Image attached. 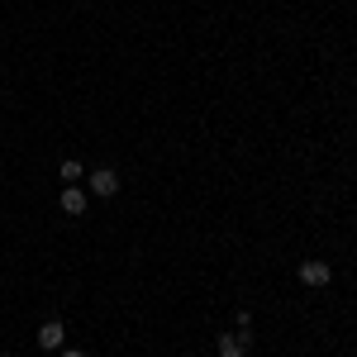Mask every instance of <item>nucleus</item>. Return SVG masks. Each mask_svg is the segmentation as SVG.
<instances>
[{"label": "nucleus", "mask_w": 357, "mask_h": 357, "mask_svg": "<svg viewBox=\"0 0 357 357\" xmlns=\"http://www.w3.org/2000/svg\"><path fill=\"white\" fill-rule=\"evenodd\" d=\"M215 348H220V357H243L248 353V329L243 333H220Z\"/></svg>", "instance_id": "f03ea898"}, {"label": "nucleus", "mask_w": 357, "mask_h": 357, "mask_svg": "<svg viewBox=\"0 0 357 357\" xmlns=\"http://www.w3.org/2000/svg\"><path fill=\"white\" fill-rule=\"evenodd\" d=\"M62 210H67V215H82L86 210V191L82 186H67V191H62Z\"/></svg>", "instance_id": "39448f33"}, {"label": "nucleus", "mask_w": 357, "mask_h": 357, "mask_svg": "<svg viewBox=\"0 0 357 357\" xmlns=\"http://www.w3.org/2000/svg\"><path fill=\"white\" fill-rule=\"evenodd\" d=\"M86 172H82V162H72V158H67V162H62V181H72V186H77V181H82Z\"/></svg>", "instance_id": "423d86ee"}, {"label": "nucleus", "mask_w": 357, "mask_h": 357, "mask_svg": "<svg viewBox=\"0 0 357 357\" xmlns=\"http://www.w3.org/2000/svg\"><path fill=\"white\" fill-rule=\"evenodd\" d=\"M62 338H67L62 319H43L38 324V348H62Z\"/></svg>", "instance_id": "20e7f679"}, {"label": "nucleus", "mask_w": 357, "mask_h": 357, "mask_svg": "<svg viewBox=\"0 0 357 357\" xmlns=\"http://www.w3.org/2000/svg\"><path fill=\"white\" fill-rule=\"evenodd\" d=\"M62 357H86V353H82V348H67V353H62Z\"/></svg>", "instance_id": "0eeeda50"}, {"label": "nucleus", "mask_w": 357, "mask_h": 357, "mask_svg": "<svg viewBox=\"0 0 357 357\" xmlns=\"http://www.w3.org/2000/svg\"><path fill=\"white\" fill-rule=\"evenodd\" d=\"M86 181H91V195H114V191H119V176H114L110 167H100V172H91Z\"/></svg>", "instance_id": "7ed1b4c3"}, {"label": "nucleus", "mask_w": 357, "mask_h": 357, "mask_svg": "<svg viewBox=\"0 0 357 357\" xmlns=\"http://www.w3.org/2000/svg\"><path fill=\"white\" fill-rule=\"evenodd\" d=\"M329 276H333V267L324 262V257H305L301 262V281L305 286H329Z\"/></svg>", "instance_id": "f257e3e1"}]
</instances>
